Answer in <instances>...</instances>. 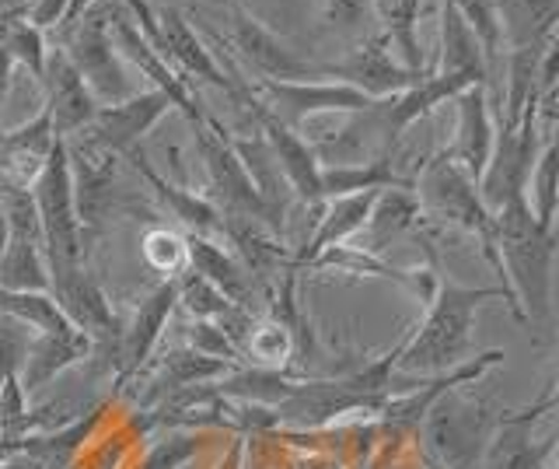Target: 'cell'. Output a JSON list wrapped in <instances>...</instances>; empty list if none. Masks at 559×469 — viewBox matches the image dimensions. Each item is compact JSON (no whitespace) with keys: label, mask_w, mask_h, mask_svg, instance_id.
<instances>
[{"label":"cell","mask_w":559,"mask_h":469,"mask_svg":"<svg viewBox=\"0 0 559 469\" xmlns=\"http://www.w3.org/2000/svg\"><path fill=\"white\" fill-rule=\"evenodd\" d=\"M486 302H503L518 316L514 298L503 288H468L437 273V288L424 319L406 329V340H402V351L395 357V375L433 378L465 364L472 357L476 316Z\"/></svg>","instance_id":"6da1fadb"},{"label":"cell","mask_w":559,"mask_h":469,"mask_svg":"<svg viewBox=\"0 0 559 469\" xmlns=\"http://www.w3.org/2000/svg\"><path fill=\"white\" fill-rule=\"evenodd\" d=\"M500 281L518 305V323L546 337L552 329L556 232L532 218L528 200H514L493 214Z\"/></svg>","instance_id":"7a4b0ae2"},{"label":"cell","mask_w":559,"mask_h":469,"mask_svg":"<svg viewBox=\"0 0 559 469\" xmlns=\"http://www.w3.org/2000/svg\"><path fill=\"white\" fill-rule=\"evenodd\" d=\"M503 407L489 396H476L465 386L441 392L419 421V442L430 459L448 469H483L486 445L500 424Z\"/></svg>","instance_id":"3957f363"},{"label":"cell","mask_w":559,"mask_h":469,"mask_svg":"<svg viewBox=\"0 0 559 469\" xmlns=\"http://www.w3.org/2000/svg\"><path fill=\"white\" fill-rule=\"evenodd\" d=\"M32 203L43 228V253L49 270V288L78 277L87 267V238L74 203V179H70L67 144L57 141L49 159L32 183Z\"/></svg>","instance_id":"277c9868"},{"label":"cell","mask_w":559,"mask_h":469,"mask_svg":"<svg viewBox=\"0 0 559 469\" xmlns=\"http://www.w3.org/2000/svg\"><path fill=\"white\" fill-rule=\"evenodd\" d=\"M413 194L419 200V214L430 221L451 224L468 235L479 238V249L489 259V267L500 273V256H497V232H493V214L486 211L479 197V186L472 183L465 172L454 165L448 154H433L416 172Z\"/></svg>","instance_id":"5b68a950"},{"label":"cell","mask_w":559,"mask_h":469,"mask_svg":"<svg viewBox=\"0 0 559 469\" xmlns=\"http://www.w3.org/2000/svg\"><path fill=\"white\" fill-rule=\"evenodd\" d=\"M192 137H197L200 162L206 168V183L221 200L217 211H224L227 218H238V221H255L270 232L284 228V218H280L284 207H276L255 186L249 168L241 165L238 151L231 148V137H227V130L221 127V119L206 113L203 124L192 127Z\"/></svg>","instance_id":"8992f818"},{"label":"cell","mask_w":559,"mask_h":469,"mask_svg":"<svg viewBox=\"0 0 559 469\" xmlns=\"http://www.w3.org/2000/svg\"><path fill=\"white\" fill-rule=\"evenodd\" d=\"M60 49L67 60L74 63V71L84 78V84L98 98V106H112L136 92V84L127 71V63L119 60L109 32V0H95L81 19L60 32Z\"/></svg>","instance_id":"52a82bcc"},{"label":"cell","mask_w":559,"mask_h":469,"mask_svg":"<svg viewBox=\"0 0 559 469\" xmlns=\"http://www.w3.org/2000/svg\"><path fill=\"white\" fill-rule=\"evenodd\" d=\"M0 200L8 211V246L0 253V288L11 291H49V270L43 253V228L35 214L32 189H4Z\"/></svg>","instance_id":"ba28073f"},{"label":"cell","mask_w":559,"mask_h":469,"mask_svg":"<svg viewBox=\"0 0 559 469\" xmlns=\"http://www.w3.org/2000/svg\"><path fill=\"white\" fill-rule=\"evenodd\" d=\"M227 43L241 67H249L259 78L270 81H314V60L290 49L273 28L262 25L255 14L245 11L238 0L227 4Z\"/></svg>","instance_id":"9c48e42d"},{"label":"cell","mask_w":559,"mask_h":469,"mask_svg":"<svg viewBox=\"0 0 559 469\" xmlns=\"http://www.w3.org/2000/svg\"><path fill=\"white\" fill-rule=\"evenodd\" d=\"M556 410V382H549L535 403L503 410L493 438L486 445L483 469H556V438L538 442L535 424Z\"/></svg>","instance_id":"30bf717a"},{"label":"cell","mask_w":559,"mask_h":469,"mask_svg":"<svg viewBox=\"0 0 559 469\" xmlns=\"http://www.w3.org/2000/svg\"><path fill=\"white\" fill-rule=\"evenodd\" d=\"M314 78L349 84V89L364 92L367 98H392L419 81V74H409L406 67L395 60L392 43L384 39L381 32L346 46V54L340 60L314 63Z\"/></svg>","instance_id":"8fae6325"},{"label":"cell","mask_w":559,"mask_h":469,"mask_svg":"<svg viewBox=\"0 0 559 469\" xmlns=\"http://www.w3.org/2000/svg\"><path fill=\"white\" fill-rule=\"evenodd\" d=\"M171 109L175 106L162 92H154V89L133 92L130 98L112 102V106H98L92 124L78 133V141H84L87 148H95L102 154H112V159H122L127 151L144 144V137L162 124Z\"/></svg>","instance_id":"7c38bea8"},{"label":"cell","mask_w":559,"mask_h":469,"mask_svg":"<svg viewBox=\"0 0 559 469\" xmlns=\"http://www.w3.org/2000/svg\"><path fill=\"white\" fill-rule=\"evenodd\" d=\"M109 32H112V46H116L119 60L136 67L144 78H151L154 92L168 95L171 106L179 109L192 127H200L206 119V109L197 102V95H192V84L175 71V67L157 54L144 36H140V28L130 22V14L122 11L116 0H109Z\"/></svg>","instance_id":"4fadbf2b"},{"label":"cell","mask_w":559,"mask_h":469,"mask_svg":"<svg viewBox=\"0 0 559 469\" xmlns=\"http://www.w3.org/2000/svg\"><path fill=\"white\" fill-rule=\"evenodd\" d=\"M357 410L378 413L381 403H374L371 396H364L360 389H354L343 375L340 378H301L284 403L273 407L276 427L280 424H294L301 431L305 427L308 431L329 427L332 421H340L343 413H357Z\"/></svg>","instance_id":"5bb4252c"},{"label":"cell","mask_w":559,"mask_h":469,"mask_svg":"<svg viewBox=\"0 0 559 469\" xmlns=\"http://www.w3.org/2000/svg\"><path fill=\"white\" fill-rule=\"evenodd\" d=\"M175 308H179V298H175V281H162L144 302L136 305L130 323L119 326L116 357H112L116 382H127L130 375H136L154 357L157 343H162L165 329L175 316Z\"/></svg>","instance_id":"9a60e30c"},{"label":"cell","mask_w":559,"mask_h":469,"mask_svg":"<svg viewBox=\"0 0 559 469\" xmlns=\"http://www.w3.org/2000/svg\"><path fill=\"white\" fill-rule=\"evenodd\" d=\"M451 102H454V141L451 148H444V154L479 186V176L497 144L493 102H489V92L483 84H472V89L459 92Z\"/></svg>","instance_id":"2e32d148"},{"label":"cell","mask_w":559,"mask_h":469,"mask_svg":"<svg viewBox=\"0 0 559 469\" xmlns=\"http://www.w3.org/2000/svg\"><path fill=\"white\" fill-rule=\"evenodd\" d=\"M39 84H43V92H46L43 109L49 113L52 133H57L60 141L78 137L95 119L98 98L92 95V89H87L84 78L74 71V63L67 60V54H63L60 46L46 54V71H43Z\"/></svg>","instance_id":"e0dca14e"},{"label":"cell","mask_w":559,"mask_h":469,"mask_svg":"<svg viewBox=\"0 0 559 469\" xmlns=\"http://www.w3.org/2000/svg\"><path fill=\"white\" fill-rule=\"evenodd\" d=\"M92 354H95V340L81 333L74 323L63 329H49V333H35L28 343L22 372H17V382H22L25 396L35 399L46 386H52V382L63 378L70 368L84 364Z\"/></svg>","instance_id":"ac0fdd59"},{"label":"cell","mask_w":559,"mask_h":469,"mask_svg":"<svg viewBox=\"0 0 559 469\" xmlns=\"http://www.w3.org/2000/svg\"><path fill=\"white\" fill-rule=\"evenodd\" d=\"M122 159H127L140 172V176H144L147 189H151L157 200H162L165 211H171V218H179L186 224V232L210 235V238L221 235V211H217V203H210L203 194H197V189H186L179 183L165 179L162 172L151 165L144 148H133V151L122 154Z\"/></svg>","instance_id":"d6986e66"},{"label":"cell","mask_w":559,"mask_h":469,"mask_svg":"<svg viewBox=\"0 0 559 469\" xmlns=\"http://www.w3.org/2000/svg\"><path fill=\"white\" fill-rule=\"evenodd\" d=\"M182 238H186V267L192 273L206 277V281L217 291H224V298H231L235 305L249 302L255 277L241 267V259L231 249H224L217 238L197 235V232H186Z\"/></svg>","instance_id":"ffe728a7"},{"label":"cell","mask_w":559,"mask_h":469,"mask_svg":"<svg viewBox=\"0 0 559 469\" xmlns=\"http://www.w3.org/2000/svg\"><path fill=\"white\" fill-rule=\"evenodd\" d=\"M419 218H424V214H419V200L413 194V186H389V189H381V194L374 197V203H371L367 224L357 235L360 238L357 249L371 253V256H381L399 235L413 232L416 224H419Z\"/></svg>","instance_id":"44dd1931"},{"label":"cell","mask_w":559,"mask_h":469,"mask_svg":"<svg viewBox=\"0 0 559 469\" xmlns=\"http://www.w3.org/2000/svg\"><path fill=\"white\" fill-rule=\"evenodd\" d=\"M430 74L465 78L472 84H483V89L489 92V67H486L476 32L465 25V19L448 4V0L441 8V49H437V71H430Z\"/></svg>","instance_id":"7402d4cb"},{"label":"cell","mask_w":559,"mask_h":469,"mask_svg":"<svg viewBox=\"0 0 559 469\" xmlns=\"http://www.w3.org/2000/svg\"><path fill=\"white\" fill-rule=\"evenodd\" d=\"M374 19L381 22V36L392 43V54L409 74H427V57L419 46V14H424V0H371Z\"/></svg>","instance_id":"603a6c76"},{"label":"cell","mask_w":559,"mask_h":469,"mask_svg":"<svg viewBox=\"0 0 559 469\" xmlns=\"http://www.w3.org/2000/svg\"><path fill=\"white\" fill-rule=\"evenodd\" d=\"M503 43L511 49L542 46L556 36L559 0H493Z\"/></svg>","instance_id":"cb8c5ba5"},{"label":"cell","mask_w":559,"mask_h":469,"mask_svg":"<svg viewBox=\"0 0 559 469\" xmlns=\"http://www.w3.org/2000/svg\"><path fill=\"white\" fill-rule=\"evenodd\" d=\"M301 378L273 368H255V364H238L227 375L214 382L217 396L235 399V403H252V407H280L294 392Z\"/></svg>","instance_id":"d4e9b609"},{"label":"cell","mask_w":559,"mask_h":469,"mask_svg":"<svg viewBox=\"0 0 559 469\" xmlns=\"http://www.w3.org/2000/svg\"><path fill=\"white\" fill-rule=\"evenodd\" d=\"M389 186H406L395 176V165L389 154H381V159H371V162H354V165H322L319 172L322 200L354 197V194H367V189H389Z\"/></svg>","instance_id":"484cf974"},{"label":"cell","mask_w":559,"mask_h":469,"mask_svg":"<svg viewBox=\"0 0 559 469\" xmlns=\"http://www.w3.org/2000/svg\"><path fill=\"white\" fill-rule=\"evenodd\" d=\"M231 368H238V364L206 357L200 351H192V347H175V351H168L162 357V364H157L154 386H162V392H179V389H189V386H206V382H217Z\"/></svg>","instance_id":"4316f807"},{"label":"cell","mask_w":559,"mask_h":469,"mask_svg":"<svg viewBox=\"0 0 559 469\" xmlns=\"http://www.w3.org/2000/svg\"><path fill=\"white\" fill-rule=\"evenodd\" d=\"M241 357H245V364H255V368L287 372L290 357H294V333L280 319L262 316L252 323L249 337H245Z\"/></svg>","instance_id":"83f0119b"},{"label":"cell","mask_w":559,"mask_h":469,"mask_svg":"<svg viewBox=\"0 0 559 469\" xmlns=\"http://www.w3.org/2000/svg\"><path fill=\"white\" fill-rule=\"evenodd\" d=\"M0 316L28 326L32 333H49V329H63L70 319L57 305L49 291H11L0 288Z\"/></svg>","instance_id":"f1b7e54d"},{"label":"cell","mask_w":559,"mask_h":469,"mask_svg":"<svg viewBox=\"0 0 559 469\" xmlns=\"http://www.w3.org/2000/svg\"><path fill=\"white\" fill-rule=\"evenodd\" d=\"M556 159H559L556 137H549V141L542 144L535 165H532L528 186H524V200H528L532 218L549 232H556V203H559V189H556V165L559 162Z\"/></svg>","instance_id":"f546056e"},{"label":"cell","mask_w":559,"mask_h":469,"mask_svg":"<svg viewBox=\"0 0 559 469\" xmlns=\"http://www.w3.org/2000/svg\"><path fill=\"white\" fill-rule=\"evenodd\" d=\"M448 4L462 14L472 32H476L479 49H483L486 67H489V89H493V78H497L503 54H507V49H503L507 43H503V32H500V19L493 11V0H448Z\"/></svg>","instance_id":"4dcf8cb0"},{"label":"cell","mask_w":559,"mask_h":469,"mask_svg":"<svg viewBox=\"0 0 559 469\" xmlns=\"http://www.w3.org/2000/svg\"><path fill=\"white\" fill-rule=\"evenodd\" d=\"M175 298H179V308L189 319H206V323L221 319L224 312L235 305L231 298H224V291H217L206 277L192 273L189 267L175 277Z\"/></svg>","instance_id":"1f68e13d"},{"label":"cell","mask_w":559,"mask_h":469,"mask_svg":"<svg viewBox=\"0 0 559 469\" xmlns=\"http://www.w3.org/2000/svg\"><path fill=\"white\" fill-rule=\"evenodd\" d=\"M371 19H374L371 0H322V32L340 39L343 46L367 39Z\"/></svg>","instance_id":"d6a6232c"},{"label":"cell","mask_w":559,"mask_h":469,"mask_svg":"<svg viewBox=\"0 0 559 469\" xmlns=\"http://www.w3.org/2000/svg\"><path fill=\"white\" fill-rule=\"evenodd\" d=\"M4 46H8V54H11V63H14V67H25V71H28L35 81H43L46 54H49L46 32H39L35 25H28V22H25V14H17V19H11L8 28H4Z\"/></svg>","instance_id":"836d02e7"},{"label":"cell","mask_w":559,"mask_h":469,"mask_svg":"<svg viewBox=\"0 0 559 469\" xmlns=\"http://www.w3.org/2000/svg\"><path fill=\"white\" fill-rule=\"evenodd\" d=\"M140 256H144V263L154 273H162L165 281H175L186 270V238L171 228H151L140 238Z\"/></svg>","instance_id":"e575fe53"},{"label":"cell","mask_w":559,"mask_h":469,"mask_svg":"<svg viewBox=\"0 0 559 469\" xmlns=\"http://www.w3.org/2000/svg\"><path fill=\"white\" fill-rule=\"evenodd\" d=\"M186 347L192 351H200L206 357H217V361H227V364H245L238 347L227 340V333L217 326V323H206V319H189L186 326Z\"/></svg>","instance_id":"d590c367"},{"label":"cell","mask_w":559,"mask_h":469,"mask_svg":"<svg viewBox=\"0 0 559 469\" xmlns=\"http://www.w3.org/2000/svg\"><path fill=\"white\" fill-rule=\"evenodd\" d=\"M32 337H35V333H32L28 326L0 316V386H4V378H11V375L22 372Z\"/></svg>","instance_id":"8d00e7d4"},{"label":"cell","mask_w":559,"mask_h":469,"mask_svg":"<svg viewBox=\"0 0 559 469\" xmlns=\"http://www.w3.org/2000/svg\"><path fill=\"white\" fill-rule=\"evenodd\" d=\"M200 448H203L200 434H175V438L157 442L147 452V459H144V466H140V469H182L189 459L200 456Z\"/></svg>","instance_id":"74e56055"},{"label":"cell","mask_w":559,"mask_h":469,"mask_svg":"<svg viewBox=\"0 0 559 469\" xmlns=\"http://www.w3.org/2000/svg\"><path fill=\"white\" fill-rule=\"evenodd\" d=\"M67 8H70V0H32L25 8V22L39 32H49V28L57 32L67 19Z\"/></svg>","instance_id":"f35d334b"},{"label":"cell","mask_w":559,"mask_h":469,"mask_svg":"<svg viewBox=\"0 0 559 469\" xmlns=\"http://www.w3.org/2000/svg\"><path fill=\"white\" fill-rule=\"evenodd\" d=\"M245 452H249V434H238L231 445L224 448V456L214 469H245Z\"/></svg>","instance_id":"ab89813d"},{"label":"cell","mask_w":559,"mask_h":469,"mask_svg":"<svg viewBox=\"0 0 559 469\" xmlns=\"http://www.w3.org/2000/svg\"><path fill=\"white\" fill-rule=\"evenodd\" d=\"M297 469H343V466L332 456H308V459L297 462Z\"/></svg>","instance_id":"60d3db41"},{"label":"cell","mask_w":559,"mask_h":469,"mask_svg":"<svg viewBox=\"0 0 559 469\" xmlns=\"http://www.w3.org/2000/svg\"><path fill=\"white\" fill-rule=\"evenodd\" d=\"M419 466H424V469H448L444 462H437V459H430V456H427V452H419Z\"/></svg>","instance_id":"b9f144b4"},{"label":"cell","mask_w":559,"mask_h":469,"mask_svg":"<svg viewBox=\"0 0 559 469\" xmlns=\"http://www.w3.org/2000/svg\"><path fill=\"white\" fill-rule=\"evenodd\" d=\"M206 8H221V11H227V4H231V0H203Z\"/></svg>","instance_id":"7bdbcfd3"},{"label":"cell","mask_w":559,"mask_h":469,"mask_svg":"<svg viewBox=\"0 0 559 469\" xmlns=\"http://www.w3.org/2000/svg\"><path fill=\"white\" fill-rule=\"evenodd\" d=\"M0 438H4V424H0Z\"/></svg>","instance_id":"ee69618b"}]
</instances>
